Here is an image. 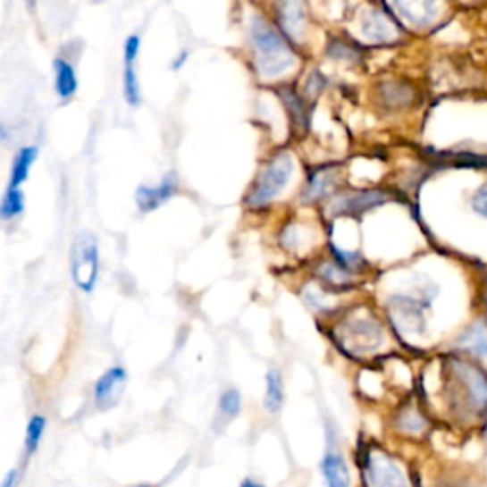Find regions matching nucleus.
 Segmentation results:
<instances>
[{
  "instance_id": "obj_14",
  "label": "nucleus",
  "mask_w": 487,
  "mask_h": 487,
  "mask_svg": "<svg viewBox=\"0 0 487 487\" xmlns=\"http://www.w3.org/2000/svg\"><path fill=\"white\" fill-rule=\"evenodd\" d=\"M284 404V381L278 370H269L264 377V407L276 413Z\"/></svg>"
},
{
  "instance_id": "obj_13",
  "label": "nucleus",
  "mask_w": 487,
  "mask_h": 487,
  "mask_svg": "<svg viewBox=\"0 0 487 487\" xmlns=\"http://www.w3.org/2000/svg\"><path fill=\"white\" fill-rule=\"evenodd\" d=\"M54 72H55V92L62 99H69L75 96L77 92V75L75 69L67 62V59H55L54 63Z\"/></svg>"
},
{
  "instance_id": "obj_19",
  "label": "nucleus",
  "mask_w": 487,
  "mask_h": 487,
  "mask_svg": "<svg viewBox=\"0 0 487 487\" xmlns=\"http://www.w3.org/2000/svg\"><path fill=\"white\" fill-rule=\"evenodd\" d=\"M23 206H25V198H23L21 190L8 189L6 195H4V200H3V206H0V215H3L4 221H10L23 212Z\"/></svg>"
},
{
  "instance_id": "obj_24",
  "label": "nucleus",
  "mask_w": 487,
  "mask_h": 487,
  "mask_svg": "<svg viewBox=\"0 0 487 487\" xmlns=\"http://www.w3.org/2000/svg\"><path fill=\"white\" fill-rule=\"evenodd\" d=\"M185 62H187V52H181V54H180V57H177L175 62H173V69H180V67H181Z\"/></svg>"
},
{
  "instance_id": "obj_15",
  "label": "nucleus",
  "mask_w": 487,
  "mask_h": 487,
  "mask_svg": "<svg viewBox=\"0 0 487 487\" xmlns=\"http://www.w3.org/2000/svg\"><path fill=\"white\" fill-rule=\"evenodd\" d=\"M37 155H38L37 147H25V149H21L16 155V158H13V164H12L10 189H20V185L27 180L29 170H31Z\"/></svg>"
},
{
  "instance_id": "obj_2",
  "label": "nucleus",
  "mask_w": 487,
  "mask_h": 487,
  "mask_svg": "<svg viewBox=\"0 0 487 487\" xmlns=\"http://www.w3.org/2000/svg\"><path fill=\"white\" fill-rule=\"evenodd\" d=\"M249 37L257 54V71L264 77H280L291 71L295 65V55L286 40L263 18H252L249 23Z\"/></svg>"
},
{
  "instance_id": "obj_1",
  "label": "nucleus",
  "mask_w": 487,
  "mask_h": 487,
  "mask_svg": "<svg viewBox=\"0 0 487 487\" xmlns=\"http://www.w3.org/2000/svg\"><path fill=\"white\" fill-rule=\"evenodd\" d=\"M449 404L451 409L466 421L482 423L487 417V370L461 354H455L448 364Z\"/></svg>"
},
{
  "instance_id": "obj_4",
  "label": "nucleus",
  "mask_w": 487,
  "mask_h": 487,
  "mask_svg": "<svg viewBox=\"0 0 487 487\" xmlns=\"http://www.w3.org/2000/svg\"><path fill=\"white\" fill-rule=\"evenodd\" d=\"M293 172V160L288 153H280L276 155L264 170L259 173V177L256 180L252 190H249V195L246 198L248 206H252V208H261V206L269 204L276 195H280V190H282Z\"/></svg>"
},
{
  "instance_id": "obj_26",
  "label": "nucleus",
  "mask_w": 487,
  "mask_h": 487,
  "mask_svg": "<svg viewBox=\"0 0 487 487\" xmlns=\"http://www.w3.org/2000/svg\"><path fill=\"white\" fill-rule=\"evenodd\" d=\"M136 487H151V485H136Z\"/></svg>"
},
{
  "instance_id": "obj_6",
  "label": "nucleus",
  "mask_w": 487,
  "mask_h": 487,
  "mask_svg": "<svg viewBox=\"0 0 487 487\" xmlns=\"http://www.w3.org/2000/svg\"><path fill=\"white\" fill-rule=\"evenodd\" d=\"M128 374L122 365H113L103 374L94 385V400L101 409H109L121 402L122 392L126 389Z\"/></svg>"
},
{
  "instance_id": "obj_3",
  "label": "nucleus",
  "mask_w": 487,
  "mask_h": 487,
  "mask_svg": "<svg viewBox=\"0 0 487 487\" xmlns=\"http://www.w3.org/2000/svg\"><path fill=\"white\" fill-rule=\"evenodd\" d=\"M71 276L75 286L84 291L92 293L99 276V249L94 234L82 232L79 234L71 249Z\"/></svg>"
},
{
  "instance_id": "obj_16",
  "label": "nucleus",
  "mask_w": 487,
  "mask_h": 487,
  "mask_svg": "<svg viewBox=\"0 0 487 487\" xmlns=\"http://www.w3.org/2000/svg\"><path fill=\"white\" fill-rule=\"evenodd\" d=\"M387 200H389L387 195L377 193V190H367V193H360L358 197L343 200L341 210L347 214H357V212H364L367 208H374V206H379Z\"/></svg>"
},
{
  "instance_id": "obj_10",
  "label": "nucleus",
  "mask_w": 487,
  "mask_h": 487,
  "mask_svg": "<svg viewBox=\"0 0 487 487\" xmlns=\"http://www.w3.org/2000/svg\"><path fill=\"white\" fill-rule=\"evenodd\" d=\"M320 468L328 487H350V472L345 457L339 449L330 448L326 455L322 457Z\"/></svg>"
},
{
  "instance_id": "obj_22",
  "label": "nucleus",
  "mask_w": 487,
  "mask_h": 487,
  "mask_svg": "<svg viewBox=\"0 0 487 487\" xmlns=\"http://www.w3.org/2000/svg\"><path fill=\"white\" fill-rule=\"evenodd\" d=\"M139 48H141V38L138 35L128 37V40L124 44V59H126V62H136Z\"/></svg>"
},
{
  "instance_id": "obj_17",
  "label": "nucleus",
  "mask_w": 487,
  "mask_h": 487,
  "mask_svg": "<svg viewBox=\"0 0 487 487\" xmlns=\"http://www.w3.org/2000/svg\"><path fill=\"white\" fill-rule=\"evenodd\" d=\"M46 417L42 416H33L31 419H29L27 423V431H25V453L27 457H31L37 453L38 446H40V440L44 436V432H46Z\"/></svg>"
},
{
  "instance_id": "obj_20",
  "label": "nucleus",
  "mask_w": 487,
  "mask_h": 487,
  "mask_svg": "<svg viewBox=\"0 0 487 487\" xmlns=\"http://www.w3.org/2000/svg\"><path fill=\"white\" fill-rule=\"evenodd\" d=\"M126 62V59H124ZM124 96L130 105H139L141 103V92H139V80L134 69V62H126L124 67Z\"/></svg>"
},
{
  "instance_id": "obj_11",
  "label": "nucleus",
  "mask_w": 487,
  "mask_h": 487,
  "mask_svg": "<svg viewBox=\"0 0 487 487\" xmlns=\"http://www.w3.org/2000/svg\"><path fill=\"white\" fill-rule=\"evenodd\" d=\"M362 33L374 42H394L398 38L396 25L379 10L365 12L362 21Z\"/></svg>"
},
{
  "instance_id": "obj_7",
  "label": "nucleus",
  "mask_w": 487,
  "mask_h": 487,
  "mask_svg": "<svg viewBox=\"0 0 487 487\" xmlns=\"http://www.w3.org/2000/svg\"><path fill=\"white\" fill-rule=\"evenodd\" d=\"M455 354H461L474 362L487 360V320H476L457 335L455 339Z\"/></svg>"
},
{
  "instance_id": "obj_18",
  "label": "nucleus",
  "mask_w": 487,
  "mask_h": 487,
  "mask_svg": "<svg viewBox=\"0 0 487 487\" xmlns=\"http://www.w3.org/2000/svg\"><path fill=\"white\" fill-rule=\"evenodd\" d=\"M240 407H242V396L240 392L236 389H229L225 390L223 394H221L219 398V417L223 421H231L234 417H239L240 413Z\"/></svg>"
},
{
  "instance_id": "obj_8",
  "label": "nucleus",
  "mask_w": 487,
  "mask_h": 487,
  "mask_svg": "<svg viewBox=\"0 0 487 487\" xmlns=\"http://www.w3.org/2000/svg\"><path fill=\"white\" fill-rule=\"evenodd\" d=\"M392 3L406 21L417 27L431 25L440 12V0H392Z\"/></svg>"
},
{
  "instance_id": "obj_5",
  "label": "nucleus",
  "mask_w": 487,
  "mask_h": 487,
  "mask_svg": "<svg viewBox=\"0 0 487 487\" xmlns=\"http://www.w3.org/2000/svg\"><path fill=\"white\" fill-rule=\"evenodd\" d=\"M364 483L365 487H411L402 466L381 449L367 451Z\"/></svg>"
},
{
  "instance_id": "obj_12",
  "label": "nucleus",
  "mask_w": 487,
  "mask_h": 487,
  "mask_svg": "<svg viewBox=\"0 0 487 487\" xmlns=\"http://www.w3.org/2000/svg\"><path fill=\"white\" fill-rule=\"evenodd\" d=\"M278 21L288 37L299 40L305 27V13L299 0H278Z\"/></svg>"
},
{
  "instance_id": "obj_9",
  "label": "nucleus",
  "mask_w": 487,
  "mask_h": 487,
  "mask_svg": "<svg viewBox=\"0 0 487 487\" xmlns=\"http://www.w3.org/2000/svg\"><path fill=\"white\" fill-rule=\"evenodd\" d=\"M177 190V181L173 175H168L155 187L141 185L136 193V202L141 212H153L158 210L162 204H166Z\"/></svg>"
},
{
  "instance_id": "obj_23",
  "label": "nucleus",
  "mask_w": 487,
  "mask_h": 487,
  "mask_svg": "<svg viewBox=\"0 0 487 487\" xmlns=\"http://www.w3.org/2000/svg\"><path fill=\"white\" fill-rule=\"evenodd\" d=\"M18 478H20V470L18 468H12L8 472V474L4 476L3 485H0V487H16L18 485Z\"/></svg>"
},
{
  "instance_id": "obj_25",
  "label": "nucleus",
  "mask_w": 487,
  "mask_h": 487,
  "mask_svg": "<svg viewBox=\"0 0 487 487\" xmlns=\"http://www.w3.org/2000/svg\"><path fill=\"white\" fill-rule=\"evenodd\" d=\"M240 487H264L263 483H257V482H254L252 478H246L242 483H240Z\"/></svg>"
},
{
  "instance_id": "obj_21",
  "label": "nucleus",
  "mask_w": 487,
  "mask_h": 487,
  "mask_svg": "<svg viewBox=\"0 0 487 487\" xmlns=\"http://www.w3.org/2000/svg\"><path fill=\"white\" fill-rule=\"evenodd\" d=\"M472 210L487 219V183L482 185L476 193L472 195Z\"/></svg>"
}]
</instances>
